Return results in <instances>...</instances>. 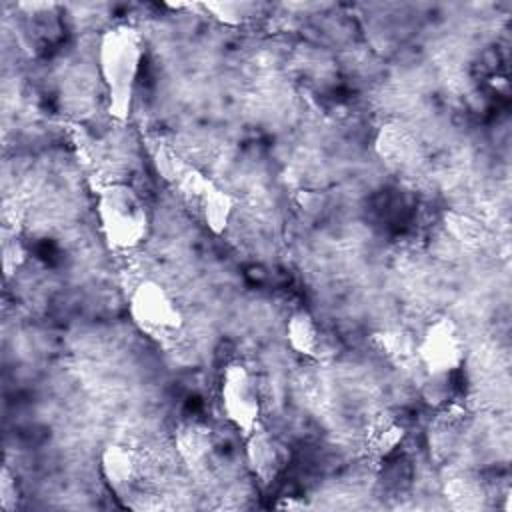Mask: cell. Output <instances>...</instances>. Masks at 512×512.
<instances>
[{"mask_svg":"<svg viewBox=\"0 0 512 512\" xmlns=\"http://www.w3.org/2000/svg\"><path fill=\"white\" fill-rule=\"evenodd\" d=\"M144 58V42L138 30L116 26L102 34L98 46V66L108 90V112L116 120H126L132 108L136 78Z\"/></svg>","mask_w":512,"mask_h":512,"instance_id":"1","label":"cell"},{"mask_svg":"<svg viewBox=\"0 0 512 512\" xmlns=\"http://www.w3.org/2000/svg\"><path fill=\"white\" fill-rule=\"evenodd\" d=\"M96 218L102 238L112 250H132L148 236V210L128 184L114 182L100 190Z\"/></svg>","mask_w":512,"mask_h":512,"instance_id":"2","label":"cell"},{"mask_svg":"<svg viewBox=\"0 0 512 512\" xmlns=\"http://www.w3.org/2000/svg\"><path fill=\"white\" fill-rule=\"evenodd\" d=\"M128 312L134 326L154 340L172 338L184 324L178 302L158 280L136 284L128 300Z\"/></svg>","mask_w":512,"mask_h":512,"instance_id":"3","label":"cell"},{"mask_svg":"<svg viewBox=\"0 0 512 512\" xmlns=\"http://www.w3.org/2000/svg\"><path fill=\"white\" fill-rule=\"evenodd\" d=\"M416 356L428 374H452L466 358V340L450 316L430 322L416 342Z\"/></svg>","mask_w":512,"mask_h":512,"instance_id":"4","label":"cell"},{"mask_svg":"<svg viewBox=\"0 0 512 512\" xmlns=\"http://www.w3.org/2000/svg\"><path fill=\"white\" fill-rule=\"evenodd\" d=\"M220 402L226 418L242 432L250 434L260 420V392L256 378L244 364H230L220 384Z\"/></svg>","mask_w":512,"mask_h":512,"instance_id":"5","label":"cell"},{"mask_svg":"<svg viewBox=\"0 0 512 512\" xmlns=\"http://www.w3.org/2000/svg\"><path fill=\"white\" fill-rule=\"evenodd\" d=\"M246 460L250 470L264 484H270L286 468L290 460V450L276 434L262 426H256L246 440Z\"/></svg>","mask_w":512,"mask_h":512,"instance_id":"6","label":"cell"},{"mask_svg":"<svg viewBox=\"0 0 512 512\" xmlns=\"http://www.w3.org/2000/svg\"><path fill=\"white\" fill-rule=\"evenodd\" d=\"M404 440L402 424L388 412L376 414L364 434V456L372 464L384 462Z\"/></svg>","mask_w":512,"mask_h":512,"instance_id":"7","label":"cell"},{"mask_svg":"<svg viewBox=\"0 0 512 512\" xmlns=\"http://www.w3.org/2000/svg\"><path fill=\"white\" fill-rule=\"evenodd\" d=\"M286 340H288V346L302 356L318 358L322 352L320 326L316 318L304 308H298L290 314L286 322Z\"/></svg>","mask_w":512,"mask_h":512,"instance_id":"8","label":"cell"},{"mask_svg":"<svg viewBox=\"0 0 512 512\" xmlns=\"http://www.w3.org/2000/svg\"><path fill=\"white\" fill-rule=\"evenodd\" d=\"M100 470L110 488L126 490L136 476L134 452L124 444H108L100 454Z\"/></svg>","mask_w":512,"mask_h":512,"instance_id":"9","label":"cell"},{"mask_svg":"<svg viewBox=\"0 0 512 512\" xmlns=\"http://www.w3.org/2000/svg\"><path fill=\"white\" fill-rule=\"evenodd\" d=\"M236 204H238V200L230 192L218 188L212 182V186L200 198V210H202V218H204L208 230L214 234H224L226 228L230 226Z\"/></svg>","mask_w":512,"mask_h":512,"instance_id":"10","label":"cell"},{"mask_svg":"<svg viewBox=\"0 0 512 512\" xmlns=\"http://www.w3.org/2000/svg\"><path fill=\"white\" fill-rule=\"evenodd\" d=\"M376 152L388 162H406L414 150V140L400 124H386L376 136Z\"/></svg>","mask_w":512,"mask_h":512,"instance_id":"11","label":"cell"},{"mask_svg":"<svg viewBox=\"0 0 512 512\" xmlns=\"http://www.w3.org/2000/svg\"><path fill=\"white\" fill-rule=\"evenodd\" d=\"M182 458L190 464V466H198L200 462H204L210 454L212 442H210V430H206L200 424H184L178 432V440H176Z\"/></svg>","mask_w":512,"mask_h":512,"instance_id":"12","label":"cell"},{"mask_svg":"<svg viewBox=\"0 0 512 512\" xmlns=\"http://www.w3.org/2000/svg\"><path fill=\"white\" fill-rule=\"evenodd\" d=\"M376 340L380 344V350L396 362H402V360H408V358L416 356V342L404 330L380 332V334H376Z\"/></svg>","mask_w":512,"mask_h":512,"instance_id":"13","label":"cell"},{"mask_svg":"<svg viewBox=\"0 0 512 512\" xmlns=\"http://www.w3.org/2000/svg\"><path fill=\"white\" fill-rule=\"evenodd\" d=\"M450 392V374H428L422 386V396L430 406H442L450 398Z\"/></svg>","mask_w":512,"mask_h":512,"instance_id":"14","label":"cell"},{"mask_svg":"<svg viewBox=\"0 0 512 512\" xmlns=\"http://www.w3.org/2000/svg\"><path fill=\"white\" fill-rule=\"evenodd\" d=\"M176 184L180 186V190L188 196V198H202V194L212 186V180L206 178L202 172H198L196 168L186 166L182 170V174L178 176Z\"/></svg>","mask_w":512,"mask_h":512,"instance_id":"15","label":"cell"},{"mask_svg":"<svg viewBox=\"0 0 512 512\" xmlns=\"http://www.w3.org/2000/svg\"><path fill=\"white\" fill-rule=\"evenodd\" d=\"M154 164H156L158 172L170 182H176L178 176L182 174V170L186 168V164L178 156H174V152L168 148H158L154 152Z\"/></svg>","mask_w":512,"mask_h":512,"instance_id":"16","label":"cell"},{"mask_svg":"<svg viewBox=\"0 0 512 512\" xmlns=\"http://www.w3.org/2000/svg\"><path fill=\"white\" fill-rule=\"evenodd\" d=\"M26 260V248H24V242L14 236V238H8L4 242V248H2V264H4V270H6V276L14 274L16 268Z\"/></svg>","mask_w":512,"mask_h":512,"instance_id":"17","label":"cell"},{"mask_svg":"<svg viewBox=\"0 0 512 512\" xmlns=\"http://www.w3.org/2000/svg\"><path fill=\"white\" fill-rule=\"evenodd\" d=\"M206 8L222 22L226 24H238L244 18V4H236V2H214V4H206Z\"/></svg>","mask_w":512,"mask_h":512,"instance_id":"18","label":"cell"},{"mask_svg":"<svg viewBox=\"0 0 512 512\" xmlns=\"http://www.w3.org/2000/svg\"><path fill=\"white\" fill-rule=\"evenodd\" d=\"M298 202L306 212H316L322 206V196L312 192V190H302L298 194Z\"/></svg>","mask_w":512,"mask_h":512,"instance_id":"19","label":"cell"}]
</instances>
